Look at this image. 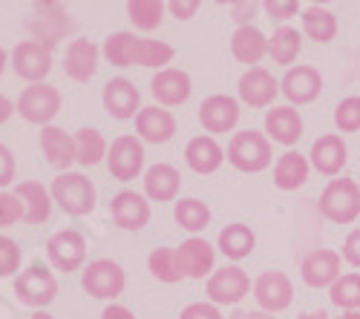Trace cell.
Returning a JSON list of instances; mask_svg holds the SVG:
<instances>
[{
  "instance_id": "cell-1",
  "label": "cell",
  "mask_w": 360,
  "mask_h": 319,
  "mask_svg": "<svg viewBox=\"0 0 360 319\" xmlns=\"http://www.w3.org/2000/svg\"><path fill=\"white\" fill-rule=\"evenodd\" d=\"M104 55L107 61L115 67H165L173 61V46L162 43V41H147V38H136L130 32H115L104 41Z\"/></svg>"
},
{
  "instance_id": "cell-2",
  "label": "cell",
  "mask_w": 360,
  "mask_h": 319,
  "mask_svg": "<svg viewBox=\"0 0 360 319\" xmlns=\"http://www.w3.org/2000/svg\"><path fill=\"white\" fill-rule=\"evenodd\" d=\"M320 213L335 224H352L360 216V187L352 179H332L320 193Z\"/></svg>"
},
{
  "instance_id": "cell-3",
  "label": "cell",
  "mask_w": 360,
  "mask_h": 319,
  "mask_svg": "<svg viewBox=\"0 0 360 319\" xmlns=\"http://www.w3.org/2000/svg\"><path fill=\"white\" fill-rule=\"evenodd\" d=\"M271 141L268 135L257 133V130H243L236 133L228 144V161L243 170V172H262L268 164H271Z\"/></svg>"
},
{
  "instance_id": "cell-4",
  "label": "cell",
  "mask_w": 360,
  "mask_h": 319,
  "mask_svg": "<svg viewBox=\"0 0 360 319\" xmlns=\"http://www.w3.org/2000/svg\"><path fill=\"white\" fill-rule=\"evenodd\" d=\"M52 196L70 216H84L96 208V187L81 172H64L52 182Z\"/></svg>"
},
{
  "instance_id": "cell-5",
  "label": "cell",
  "mask_w": 360,
  "mask_h": 319,
  "mask_svg": "<svg viewBox=\"0 0 360 319\" xmlns=\"http://www.w3.org/2000/svg\"><path fill=\"white\" fill-rule=\"evenodd\" d=\"M340 268H343V253L328 250V247H317L303 259L300 276H303V282L309 287H332L343 276Z\"/></svg>"
},
{
  "instance_id": "cell-6",
  "label": "cell",
  "mask_w": 360,
  "mask_h": 319,
  "mask_svg": "<svg viewBox=\"0 0 360 319\" xmlns=\"http://www.w3.org/2000/svg\"><path fill=\"white\" fill-rule=\"evenodd\" d=\"M15 294L29 308H44V305H49L55 299L58 282L44 265H32L29 271H23L20 279L15 282Z\"/></svg>"
},
{
  "instance_id": "cell-7",
  "label": "cell",
  "mask_w": 360,
  "mask_h": 319,
  "mask_svg": "<svg viewBox=\"0 0 360 319\" xmlns=\"http://www.w3.org/2000/svg\"><path fill=\"white\" fill-rule=\"evenodd\" d=\"M254 299L262 311L268 313H280L291 305L294 299V285L283 271H265L254 282Z\"/></svg>"
},
{
  "instance_id": "cell-8",
  "label": "cell",
  "mask_w": 360,
  "mask_h": 319,
  "mask_svg": "<svg viewBox=\"0 0 360 319\" xmlns=\"http://www.w3.org/2000/svg\"><path fill=\"white\" fill-rule=\"evenodd\" d=\"M81 285H84V291L93 294L96 299H110L124 291V271L115 262H110V259H98V262L86 265Z\"/></svg>"
},
{
  "instance_id": "cell-9",
  "label": "cell",
  "mask_w": 360,
  "mask_h": 319,
  "mask_svg": "<svg viewBox=\"0 0 360 319\" xmlns=\"http://www.w3.org/2000/svg\"><path fill=\"white\" fill-rule=\"evenodd\" d=\"M18 109L26 121L46 124L58 115V109H61V93H58L55 86H46V83L26 86V93L18 101Z\"/></svg>"
},
{
  "instance_id": "cell-10",
  "label": "cell",
  "mask_w": 360,
  "mask_h": 319,
  "mask_svg": "<svg viewBox=\"0 0 360 319\" xmlns=\"http://www.w3.org/2000/svg\"><path fill=\"white\" fill-rule=\"evenodd\" d=\"M141 164H144V150L136 141V135H118L107 153V167L112 172V179L118 182L136 179L141 172Z\"/></svg>"
},
{
  "instance_id": "cell-11",
  "label": "cell",
  "mask_w": 360,
  "mask_h": 319,
  "mask_svg": "<svg viewBox=\"0 0 360 319\" xmlns=\"http://www.w3.org/2000/svg\"><path fill=\"white\" fill-rule=\"evenodd\" d=\"M280 93L297 104V107H303V104H311L320 98L323 93V75L314 69V67H291L285 72V78L280 81Z\"/></svg>"
},
{
  "instance_id": "cell-12",
  "label": "cell",
  "mask_w": 360,
  "mask_h": 319,
  "mask_svg": "<svg viewBox=\"0 0 360 319\" xmlns=\"http://www.w3.org/2000/svg\"><path fill=\"white\" fill-rule=\"evenodd\" d=\"M251 291V279L243 268H222L207 279V299L217 305H236Z\"/></svg>"
},
{
  "instance_id": "cell-13",
  "label": "cell",
  "mask_w": 360,
  "mask_h": 319,
  "mask_svg": "<svg viewBox=\"0 0 360 319\" xmlns=\"http://www.w3.org/2000/svg\"><path fill=\"white\" fill-rule=\"evenodd\" d=\"M46 253H49V262L58 268V271H78L81 262L86 259V242L81 233L75 230H61V233H55L46 245Z\"/></svg>"
},
{
  "instance_id": "cell-14",
  "label": "cell",
  "mask_w": 360,
  "mask_h": 319,
  "mask_svg": "<svg viewBox=\"0 0 360 319\" xmlns=\"http://www.w3.org/2000/svg\"><path fill=\"white\" fill-rule=\"evenodd\" d=\"M311 167L320 172V176H338L343 172L346 161H349V150L346 141L338 133H326L311 144Z\"/></svg>"
},
{
  "instance_id": "cell-15",
  "label": "cell",
  "mask_w": 360,
  "mask_h": 319,
  "mask_svg": "<svg viewBox=\"0 0 360 319\" xmlns=\"http://www.w3.org/2000/svg\"><path fill=\"white\" fill-rule=\"evenodd\" d=\"M72 18L58 6V4H44V6H38V15L29 20V29H32V35L38 38V43H46V46H52V43H58L64 35H70L72 32Z\"/></svg>"
},
{
  "instance_id": "cell-16",
  "label": "cell",
  "mask_w": 360,
  "mask_h": 319,
  "mask_svg": "<svg viewBox=\"0 0 360 319\" xmlns=\"http://www.w3.org/2000/svg\"><path fill=\"white\" fill-rule=\"evenodd\" d=\"M12 64H15V72L26 81H41L49 75L52 69V52L46 43H38V41H26V43H18L15 52H12Z\"/></svg>"
},
{
  "instance_id": "cell-17",
  "label": "cell",
  "mask_w": 360,
  "mask_h": 319,
  "mask_svg": "<svg viewBox=\"0 0 360 319\" xmlns=\"http://www.w3.org/2000/svg\"><path fill=\"white\" fill-rule=\"evenodd\" d=\"M239 98H243L248 107H268L274 98H277V93H280V81L268 72V69H262V67H251L243 78H239Z\"/></svg>"
},
{
  "instance_id": "cell-18",
  "label": "cell",
  "mask_w": 360,
  "mask_h": 319,
  "mask_svg": "<svg viewBox=\"0 0 360 319\" xmlns=\"http://www.w3.org/2000/svg\"><path fill=\"white\" fill-rule=\"evenodd\" d=\"M199 121L207 133H231L239 121V104L231 95H211L199 107Z\"/></svg>"
},
{
  "instance_id": "cell-19",
  "label": "cell",
  "mask_w": 360,
  "mask_h": 319,
  "mask_svg": "<svg viewBox=\"0 0 360 319\" xmlns=\"http://www.w3.org/2000/svg\"><path fill=\"white\" fill-rule=\"evenodd\" d=\"M110 216L118 227L124 230H139L150 222V205L133 190H122L110 201Z\"/></svg>"
},
{
  "instance_id": "cell-20",
  "label": "cell",
  "mask_w": 360,
  "mask_h": 319,
  "mask_svg": "<svg viewBox=\"0 0 360 319\" xmlns=\"http://www.w3.org/2000/svg\"><path fill=\"white\" fill-rule=\"evenodd\" d=\"M265 133H268V138L283 144V147H291V144H297L300 135H303V118H300V112L291 104L274 107L265 115Z\"/></svg>"
},
{
  "instance_id": "cell-21",
  "label": "cell",
  "mask_w": 360,
  "mask_h": 319,
  "mask_svg": "<svg viewBox=\"0 0 360 319\" xmlns=\"http://www.w3.org/2000/svg\"><path fill=\"white\" fill-rule=\"evenodd\" d=\"M104 107L112 118L127 121L139 109V90L127 81V78H112L104 86Z\"/></svg>"
},
{
  "instance_id": "cell-22",
  "label": "cell",
  "mask_w": 360,
  "mask_h": 319,
  "mask_svg": "<svg viewBox=\"0 0 360 319\" xmlns=\"http://www.w3.org/2000/svg\"><path fill=\"white\" fill-rule=\"evenodd\" d=\"M214 259H217L214 247L196 236L182 242V247H179V262H182L185 276H191V279H205L214 271Z\"/></svg>"
},
{
  "instance_id": "cell-23",
  "label": "cell",
  "mask_w": 360,
  "mask_h": 319,
  "mask_svg": "<svg viewBox=\"0 0 360 319\" xmlns=\"http://www.w3.org/2000/svg\"><path fill=\"white\" fill-rule=\"evenodd\" d=\"M136 127H139V135L150 144H165L173 138L176 133V118L167 112V109H159V107H147L136 115Z\"/></svg>"
},
{
  "instance_id": "cell-24",
  "label": "cell",
  "mask_w": 360,
  "mask_h": 319,
  "mask_svg": "<svg viewBox=\"0 0 360 319\" xmlns=\"http://www.w3.org/2000/svg\"><path fill=\"white\" fill-rule=\"evenodd\" d=\"M150 90H153V95L162 104L176 107V104H185L191 98V78L182 69H162L153 78V83H150Z\"/></svg>"
},
{
  "instance_id": "cell-25",
  "label": "cell",
  "mask_w": 360,
  "mask_h": 319,
  "mask_svg": "<svg viewBox=\"0 0 360 319\" xmlns=\"http://www.w3.org/2000/svg\"><path fill=\"white\" fill-rule=\"evenodd\" d=\"M231 52H233V57L239 64H259L262 57H265V52H268V38L259 32L257 26H239L236 32H233V38H231Z\"/></svg>"
},
{
  "instance_id": "cell-26",
  "label": "cell",
  "mask_w": 360,
  "mask_h": 319,
  "mask_svg": "<svg viewBox=\"0 0 360 319\" xmlns=\"http://www.w3.org/2000/svg\"><path fill=\"white\" fill-rule=\"evenodd\" d=\"M225 153L222 147L214 141V138H207V135H199L193 138L188 147H185V161L193 172H199V176H207V172H217L219 164H222Z\"/></svg>"
},
{
  "instance_id": "cell-27",
  "label": "cell",
  "mask_w": 360,
  "mask_h": 319,
  "mask_svg": "<svg viewBox=\"0 0 360 319\" xmlns=\"http://www.w3.org/2000/svg\"><path fill=\"white\" fill-rule=\"evenodd\" d=\"M98 69V49L89 41H72L64 57V72L72 81H89Z\"/></svg>"
},
{
  "instance_id": "cell-28",
  "label": "cell",
  "mask_w": 360,
  "mask_h": 319,
  "mask_svg": "<svg viewBox=\"0 0 360 319\" xmlns=\"http://www.w3.org/2000/svg\"><path fill=\"white\" fill-rule=\"evenodd\" d=\"M309 182V158L294 150L283 153L280 161L274 164V184L280 190H297Z\"/></svg>"
},
{
  "instance_id": "cell-29",
  "label": "cell",
  "mask_w": 360,
  "mask_h": 319,
  "mask_svg": "<svg viewBox=\"0 0 360 319\" xmlns=\"http://www.w3.org/2000/svg\"><path fill=\"white\" fill-rule=\"evenodd\" d=\"M41 147L52 167H70L75 161V141L61 127H44Z\"/></svg>"
},
{
  "instance_id": "cell-30",
  "label": "cell",
  "mask_w": 360,
  "mask_h": 319,
  "mask_svg": "<svg viewBox=\"0 0 360 319\" xmlns=\"http://www.w3.org/2000/svg\"><path fill=\"white\" fill-rule=\"evenodd\" d=\"M300 20H303V32L314 43H328L338 35V18L323 6H306L303 15H300Z\"/></svg>"
},
{
  "instance_id": "cell-31",
  "label": "cell",
  "mask_w": 360,
  "mask_h": 319,
  "mask_svg": "<svg viewBox=\"0 0 360 319\" xmlns=\"http://www.w3.org/2000/svg\"><path fill=\"white\" fill-rule=\"evenodd\" d=\"M300 49H303V35H300L294 26H280L277 32L268 38V55L274 57V64H283L288 69L297 61Z\"/></svg>"
},
{
  "instance_id": "cell-32",
  "label": "cell",
  "mask_w": 360,
  "mask_h": 319,
  "mask_svg": "<svg viewBox=\"0 0 360 319\" xmlns=\"http://www.w3.org/2000/svg\"><path fill=\"white\" fill-rule=\"evenodd\" d=\"M18 198L26 201V216H23V222L41 224V222L49 219L52 201H49V193L44 190V184H38V182H23V184H18Z\"/></svg>"
},
{
  "instance_id": "cell-33",
  "label": "cell",
  "mask_w": 360,
  "mask_h": 319,
  "mask_svg": "<svg viewBox=\"0 0 360 319\" xmlns=\"http://www.w3.org/2000/svg\"><path fill=\"white\" fill-rule=\"evenodd\" d=\"M144 190H147L150 198H156V201H170V198H176V193H179V172H176L170 164L150 167L147 176H144Z\"/></svg>"
},
{
  "instance_id": "cell-34",
  "label": "cell",
  "mask_w": 360,
  "mask_h": 319,
  "mask_svg": "<svg viewBox=\"0 0 360 319\" xmlns=\"http://www.w3.org/2000/svg\"><path fill=\"white\" fill-rule=\"evenodd\" d=\"M257 245V236L248 224H228L222 233H219V250L228 256V259H245L251 256Z\"/></svg>"
},
{
  "instance_id": "cell-35",
  "label": "cell",
  "mask_w": 360,
  "mask_h": 319,
  "mask_svg": "<svg viewBox=\"0 0 360 319\" xmlns=\"http://www.w3.org/2000/svg\"><path fill=\"white\" fill-rule=\"evenodd\" d=\"M107 153V144L101 138L98 130H78L75 135V161L89 167V164H98Z\"/></svg>"
},
{
  "instance_id": "cell-36",
  "label": "cell",
  "mask_w": 360,
  "mask_h": 319,
  "mask_svg": "<svg viewBox=\"0 0 360 319\" xmlns=\"http://www.w3.org/2000/svg\"><path fill=\"white\" fill-rule=\"evenodd\" d=\"M328 299L343 311H357L360 308V273H343L328 287Z\"/></svg>"
},
{
  "instance_id": "cell-37",
  "label": "cell",
  "mask_w": 360,
  "mask_h": 319,
  "mask_svg": "<svg viewBox=\"0 0 360 319\" xmlns=\"http://www.w3.org/2000/svg\"><path fill=\"white\" fill-rule=\"evenodd\" d=\"M176 222L185 230H191V233H199L211 222V210L199 198H182V201H176Z\"/></svg>"
},
{
  "instance_id": "cell-38",
  "label": "cell",
  "mask_w": 360,
  "mask_h": 319,
  "mask_svg": "<svg viewBox=\"0 0 360 319\" xmlns=\"http://www.w3.org/2000/svg\"><path fill=\"white\" fill-rule=\"evenodd\" d=\"M150 271H153L159 282H179L185 276L182 262H179V250H170V247H159L150 253Z\"/></svg>"
},
{
  "instance_id": "cell-39",
  "label": "cell",
  "mask_w": 360,
  "mask_h": 319,
  "mask_svg": "<svg viewBox=\"0 0 360 319\" xmlns=\"http://www.w3.org/2000/svg\"><path fill=\"white\" fill-rule=\"evenodd\" d=\"M130 12V20L144 29V32H150V29H156L162 23V15H165V4H159V0H133V4L127 6Z\"/></svg>"
},
{
  "instance_id": "cell-40",
  "label": "cell",
  "mask_w": 360,
  "mask_h": 319,
  "mask_svg": "<svg viewBox=\"0 0 360 319\" xmlns=\"http://www.w3.org/2000/svg\"><path fill=\"white\" fill-rule=\"evenodd\" d=\"M335 124L340 133H360V95H349L335 107Z\"/></svg>"
},
{
  "instance_id": "cell-41",
  "label": "cell",
  "mask_w": 360,
  "mask_h": 319,
  "mask_svg": "<svg viewBox=\"0 0 360 319\" xmlns=\"http://www.w3.org/2000/svg\"><path fill=\"white\" fill-rule=\"evenodd\" d=\"M20 216H26V208L20 205L18 193H0V227L15 224Z\"/></svg>"
},
{
  "instance_id": "cell-42",
  "label": "cell",
  "mask_w": 360,
  "mask_h": 319,
  "mask_svg": "<svg viewBox=\"0 0 360 319\" xmlns=\"http://www.w3.org/2000/svg\"><path fill=\"white\" fill-rule=\"evenodd\" d=\"M20 265V247L6 239V236H0V276H9L15 273Z\"/></svg>"
},
{
  "instance_id": "cell-43",
  "label": "cell",
  "mask_w": 360,
  "mask_h": 319,
  "mask_svg": "<svg viewBox=\"0 0 360 319\" xmlns=\"http://www.w3.org/2000/svg\"><path fill=\"white\" fill-rule=\"evenodd\" d=\"M343 259L352 268H360V227H354L343 239Z\"/></svg>"
},
{
  "instance_id": "cell-44",
  "label": "cell",
  "mask_w": 360,
  "mask_h": 319,
  "mask_svg": "<svg viewBox=\"0 0 360 319\" xmlns=\"http://www.w3.org/2000/svg\"><path fill=\"white\" fill-rule=\"evenodd\" d=\"M179 319H222V313L217 311V305H207V302H193L182 311Z\"/></svg>"
},
{
  "instance_id": "cell-45",
  "label": "cell",
  "mask_w": 360,
  "mask_h": 319,
  "mask_svg": "<svg viewBox=\"0 0 360 319\" xmlns=\"http://www.w3.org/2000/svg\"><path fill=\"white\" fill-rule=\"evenodd\" d=\"M262 9L271 15V20H288V18H294L300 12L297 4H280V0H265Z\"/></svg>"
},
{
  "instance_id": "cell-46",
  "label": "cell",
  "mask_w": 360,
  "mask_h": 319,
  "mask_svg": "<svg viewBox=\"0 0 360 319\" xmlns=\"http://www.w3.org/2000/svg\"><path fill=\"white\" fill-rule=\"evenodd\" d=\"M15 179V158L9 153V147L0 144V187H6Z\"/></svg>"
},
{
  "instance_id": "cell-47",
  "label": "cell",
  "mask_w": 360,
  "mask_h": 319,
  "mask_svg": "<svg viewBox=\"0 0 360 319\" xmlns=\"http://www.w3.org/2000/svg\"><path fill=\"white\" fill-rule=\"evenodd\" d=\"M167 9H170L179 20H188V18L199 9V0H188V4H179V0H173V4H167Z\"/></svg>"
},
{
  "instance_id": "cell-48",
  "label": "cell",
  "mask_w": 360,
  "mask_h": 319,
  "mask_svg": "<svg viewBox=\"0 0 360 319\" xmlns=\"http://www.w3.org/2000/svg\"><path fill=\"white\" fill-rule=\"evenodd\" d=\"M259 9V4H239V6H233V12H236V18L233 20H239V23H245L248 18H254V12ZM248 26V23H245Z\"/></svg>"
},
{
  "instance_id": "cell-49",
  "label": "cell",
  "mask_w": 360,
  "mask_h": 319,
  "mask_svg": "<svg viewBox=\"0 0 360 319\" xmlns=\"http://www.w3.org/2000/svg\"><path fill=\"white\" fill-rule=\"evenodd\" d=\"M104 319H136L127 308H122V305H110L107 311H104Z\"/></svg>"
},
{
  "instance_id": "cell-50",
  "label": "cell",
  "mask_w": 360,
  "mask_h": 319,
  "mask_svg": "<svg viewBox=\"0 0 360 319\" xmlns=\"http://www.w3.org/2000/svg\"><path fill=\"white\" fill-rule=\"evenodd\" d=\"M15 109H12V104H9V98H4V95H0V124H4L6 118H9V115H12Z\"/></svg>"
},
{
  "instance_id": "cell-51",
  "label": "cell",
  "mask_w": 360,
  "mask_h": 319,
  "mask_svg": "<svg viewBox=\"0 0 360 319\" xmlns=\"http://www.w3.org/2000/svg\"><path fill=\"white\" fill-rule=\"evenodd\" d=\"M233 319H274V316H268L262 311H245V313H236Z\"/></svg>"
},
{
  "instance_id": "cell-52",
  "label": "cell",
  "mask_w": 360,
  "mask_h": 319,
  "mask_svg": "<svg viewBox=\"0 0 360 319\" xmlns=\"http://www.w3.org/2000/svg\"><path fill=\"white\" fill-rule=\"evenodd\" d=\"M300 319H328V313L326 311H309V313H303Z\"/></svg>"
},
{
  "instance_id": "cell-53",
  "label": "cell",
  "mask_w": 360,
  "mask_h": 319,
  "mask_svg": "<svg viewBox=\"0 0 360 319\" xmlns=\"http://www.w3.org/2000/svg\"><path fill=\"white\" fill-rule=\"evenodd\" d=\"M340 319H360V311H343Z\"/></svg>"
},
{
  "instance_id": "cell-54",
  "label": "cell",
  "mask_w": 360,
  "mask_h": 319,
  "mask_svg": "<svg viewBox=\"0 0 360 319\" xmlns=\"http://www.w3.org/2000/svg\"><path fill=\"white\" fill-rule=\"evenodd\" d=\"M4 69H6V52L0 49V72H4Z\"/></svg>"
},
{
  "instance_id": "cell-55",
  "label": "cell",
  "mask_w": 360,
  "mask_h": 319,
  "mask_svg": "<svg viewBox=\"0 0 360 319\" xmlns=\"http://www.w3.org/2000/svg\"><path fill=\"white\" fill-rule=\"evenodd\" d=\"M32 319H52V316H49V313H44V311H41V313H35V316H32Z\"/></svg>"
}]
</instances>
